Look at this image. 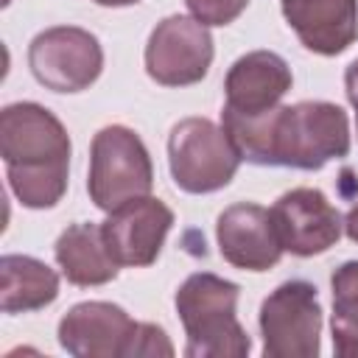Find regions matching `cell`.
Returning a JSON list of instances; mask_svg holds the SVG:
<instances>
[{
  "instance_id": "1",
  "label": "cell",
  "mask_w": 358,
  "mask_h": 358,
  "mask_svg": "<svg viewBox=\"0 0 358 358\" xmlns=\"http://www.w3.org/2000/svg\"><path fill=\"white\" fill-rule=\"evenodd\" d=\"M221 126L241 159L255 165L319 171L324 162L341 159L350 151L347 115L330 101H299L257 115L224 106Z\"/></svg>"
},
{
  "instance_id": "2",
  "label": "cell",
  "mask_w": 358,
  "mask_h": 358,
  "mask_svg": "<svg viewBox=\"0 0 358 358\" xmlns=\"http://www.w3.org/2000/svg\"><path fill=\"white\" fill-rule=\"evenodd\" d=\"M241 288L218 274H190L176 291V313L187 333V358H243L252 350L241 327L238 308Z\"/></svg>"
},
{
  "instance_id": "3",
  "label": "cell",
  "mask_w": 358,
  "mask_h": 358,
  "mask_svg": "<svg viewBox=\"0 0 358 358\" xmlns=\"http://www.w3.org/2000/svg\"><path fill=\"white\" fill-rule=\"evenodd\" d=\"M154 168L143 140L126 126H103L92 137L87 190L95 207L112 213L151 193Z\"/></svg>"
},
{
  "instance_id": "4",
  "label": "cell",
  "mask_w": 358,
  "mask_h": 358,
  "mask_svg": "<svg viewBox=\"0 0 358 358\" xmlns=\"http://www.w3.org/2000/svg\"><path fill=\"white\" fill-rule=\"evenodd\" d=\"M168 165L185 193H213L232 182L241 154L224 126L207 117H185L171 129Z\"/></svg>"
},
{
  "instance_id": "5",
  "label": "cell",
  "mask_w": 358,
  "mask_h": 358,
  "mask_svg": "<svg viewBox=\"0 0 358 358\" xmlns=\"http://www.w3.org/2000/svg\"><path fill=\"white\" fill-rule=\"evenodd\" d=\"M260 333L266 358H313L319 355L322 305L305 280L277 285L260 305Z\"/></svg>"
},
{
  "instance_id": "6",
  "label": "cell",
  "mask_w": 358,
  "mask_h": 358,
  "mask_svg": "<svg viewBox=\"0 0 358 358\" xmlns=\"http://www.w3.org/2000/svg\"><path fill=\"white\" fill-rule=\"evenodd\" d=\"M34 78L53 92H81L103 70L101 42L76 25H56L34 36L28 48Z\"/></svg>"
},
{
  "instance_id": "7",
  "label": "cell",
  "mask_w": 358,
  "mask_h": 358,
  "mask_svg": "<svg viewBox=\"0 0 358 358\" xmlns=\"http://www.w3.org/2000/svg\"><path fill=\"white\" fill-rule=\"evenodd\" d=\"M213 36L196 17L173 14L157 22L145 45V70L162 87H187L207 76Z\"/></svg>"
},
{
  "instance_id": "8",
  "label": "cell",
  "mask_w": 358,
  "mask_h": 358,
  "mask_svg": "<svg viewBox=\"0 0 358 358\" xmlns=\"http://www.w3.org/2000/svg\"><path fill=\"white\" fill-rule=\"evenodd\" d=\"M268 215L282 249L296 257L327 252L344 229L338 210L316 187H294L282 193Z\"/></svg>"
},
{
  "instance_id": "9",
  "label": "cell",
  "mask_w": 358,
  "mask_h": 358,
  "mask_svg": "<svg viewBox=\"0 0 358 358\" xmlns=\"http://www.w3.org/2000/svg\"><path fill=\"white\" fill-rule=\"evenodd\" d=\"M0 154L6 165L70 162V134L62 120L39 103H8L0 112Z\"/></svg>"
},
{
  "instance_id": "10",
  "label": "cell",
  "mask_w": 358,
  "mask_h": 358,
  "mask_svg": "<svg viewBox=\"0 0 358 358\" xmlns=\"http://www.w3.org/2000/svg\"><path fill=\"white\" fill-rule=\"evenodd\" d=\"M137 324L120 305L78 302L59 322V344L76 358H131Z\"/></svg>"
},
{
  "instance_id": "11",
  "label": "cell",
  "mask_w": 358,
  "mask_h": 358,
  "mask_svg": "<svg viewBox=\"0 0 358 358\" xmlns=\"http://www.w3.org/2000/svg\"><path fill=\"white\" fill-rule=\"evenodd\" d=\"M173 227V210L151 196L120 204L101 224L103 241L117 266H151Z\"/></svg>"
},
{
  "instance_id": "12",
  "label": "cell",
  "mask_w": 358,
  "mask_h": 358,
  "mask_svg": "<svg viewBox=\"0 0 358 358\" xmlns=\"http://www.w3.org/2000/svg\"><path fill=\"white\" fill-rule=\"evenodd\" d=\"M215 238L221 257L243 271H268L285 252L268 210L249 201L232 204L218 215Z\"/></svg>"
},
{
  "instance_id": "13",
  "label": "cell",
  "mask_w": 358,
  "mask_h": 358,
  "mask_svg": "<svg viewBox=\"0 0 358 358\" xmlns=\"http://www.w3.org/2000/svg\"><path fill=\"white\" fill-rule=\"evenodd\" d=\"M282 17L319 56H338L358 39V0H282Z\"/></svg>"
},
{
  "instance_id": "14",
  "label": "cell",
  "mask_w": 358,
  "mask_h": 358,
  "mask_svg": "<svg viewBox=\"0 0 358 358\" xmlns=\"http://www.w3.org/2000/svg\"><path fill=\"white\" fill-rule=\"evenodd\" d=\"M291 67L282 56H277L274 50H252L229 67L224 81V106L243 115L274 109L280 98L291 90Z\"/></svg>"
},
{
  "instance_id": "15",
  "label": "cell",
  "mask_w": 358,
  "mask_h": 358,
  "mask_svg": "<svg viewBox=\"0 0 358 358\" xmlns=\"http://www.w3.org/2000/svg\"><path fill=\"white\" fill-rule=\"evenodd\" d=\"M56 263L67 282L90 288L117 277V260L112 257L103 229L98 224H73L56 241Z\"/></svg>"
},
{
  "instance_id": "16",
  "label": "cell",
  "mask_w": 358,
  "mask_h": 358,
  "mask_svg": "<svg viewBox=\"0 0 358 358\" xmlns=\"http://www.w3.org/2000/svg\"><path fill=\"white\" fill-rule=\"evenodd\" d=\"M59 296V277L50 266L28 255H3L0 260V308L25 313L50 305Z\"/></svg>"
},
{
  "instance_id": "17",
  "label": "cell",
  "mask_w": 358,
  "mask_h": 358,
  "mask_svg": "<svg viewBox=\"0 0 358 358\" xmlns=\"http://www.w3.org/2000/svg\"><path fill=\"white\" fill-rule=\"evenodd\" d=\"M333 288V347L341 358H358V260L338 266Z\"/></svg>"
},
{
  "instance_id": "18",
  "label": "cell",
  "mask_w": 358,
  "mask_h": 358,
  "mask_svg": "<svg viewBox=\"0 0 358 358\" xmlns=\"http://www.w3.org/2000/svg\"><path fill=\"white\" fill-rule=\"evenodd\" d=\"M67 165H8V185L22 207L45 210L62 201L67 190Z\"/></svg>"
},
{
  "instance_id": "19",
  "label": "cell",
  "mask_w": 358,
  "mask_h": 358,
  "mask_svg": "<svg viewBox=\"0 0 358 358\" xmlns=\"http://www.w3.org/2000/svg\"><path fill=\"white\" fill-rule=\"evenodd\" d=\"M190 14L204 25H229L241 17L249 0H185Z\"/></svg>"
},
{
  "instance_id": "20",
  "label": "cell",
  "mask_w": 358,
  "mask_h": 358,
  "mask_svg": "<svg viewBox=\"0 0 358 358\" xmlns=\"http://www.w3.org/2000/svg\"><path fill=\"white\" fill-rule=\"evenodd\" d=\"M140 355H173V344L168 341L162 327H157L151 322H140L137 324L131 358H140Z\"/></svg>"
},
{
  "instance_id": "21",
  "label": "cell",
  "mask_w": 358,
  "mask_h": 358,
  "mask_svg": "<svg viewBox=\"0 0 358 358\" xmlns=\"http://www.w3.org/2000/svg\"><path fill=\"white\" fill-rule=\"evenodd\" d=\"M344 87H347L350 103L355 106V117H358V59L347 67V73H344Z\"/></svg>"
},
{
  "instance_id": "22",
  "label": "cell",
  "mask_w": 358,
  "mask_h": 358,
  "mask_svg": "<svg viewBox=\"0 0 358 358\" xmlns=\"http://www.w3.org/2000/svg\"><path fill=\"white\" fill-rule=\"evenodd\" d=\"M344 232H347V238H350V241H355V243H358V204H352V207H350V213L344 215Z\"/></svg>"
},
{
  "instance_id": "23",
  "label": "cell",
  "mask_w": 358,
  "mask_h": 358,
  "mask_svg": "<svg viewBox=\"0 0 358 358\" xmlns=\"http://www.w3.org/2000/svg\"><path fill=\"white\" fill-rule=\"evenodd\" d=\"M98 6H131V3H140V0H92Z\"/></svg>"
}]
</instances>
